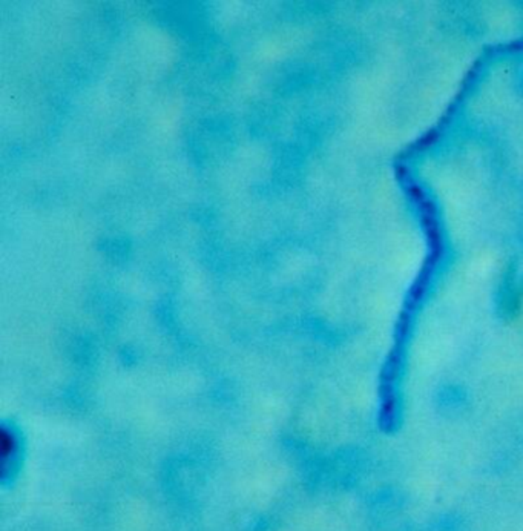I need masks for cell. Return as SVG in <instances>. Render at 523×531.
<instances>
[{
    "mask_svg": "<svg viewBox=\"0 0 523 531\" xmlns=\"http://www.w3.org/2000/svg\"><path fill=\"white\" fill-rule=\"evenodd\" d=\"M16 450V444H14V434L9 433L6 429L2 430L0 433V453H2V462H4V469L6 467V464L11 459Z\"/></svg>",
    "mask_w": 523,
    "mask_h": 531,
    "instance_id": "1",
    "label": "cell"
}]
</instances>
